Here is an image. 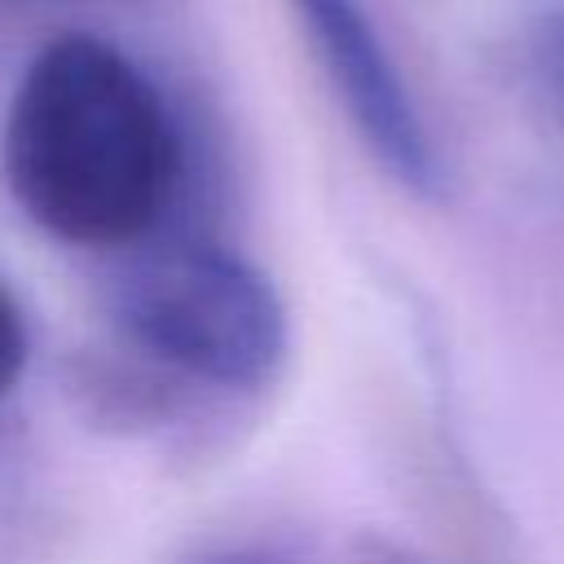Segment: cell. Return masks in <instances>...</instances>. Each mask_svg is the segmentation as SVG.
Returning a JSON list of instances; mask_svg holds the SVG:
<instances>
[{
	"label": "cell",
	"mask_w": 564,
	"mask_h": 564,
	"mask_svg": "<svg viewBox=\"0 0 564 564\" xmlns=\"http://www.w3.org/2000/svg\"><path fill=\"white\" fill-rule=\"evenodd\" d=\"M0 163L13 203L48 238L110 251L163 220L181 145L145 70L115 44L70 31L18 79Z\"/></svg>",
	"instance_id": "1"
},
{
	"label": "cell",
	"mask_w": 564,
	"mask_h": 564,
	"mask_svg": "<svg viewBox=\"0 0 564 564\" xmlns=\"http://www.w3.org/2000/svg\"><path fill=\"white\" fill-rule=\"evenodd\" d=\"M110 322L137 357L207 388H264L286 357V308L273 282L220 247L132 264L110 286Z\"/></svg>",
	"instance_id": "2"
},
{
	"label": "cell",
	"mask_w": 564,
	"mask_h": 564,
	"mask_svg": "<svg viewBox=\"0 0 564 564\" xmlns=\"http://www.w3.org/2000/svg\"><path fill=\"white\" fill-rule=\"evenodd\" d=\"M291 9L375 163L397 185L432 194L441 181L436 150L361 0H291Z\"/></svg>",
	"instance_id": "3"
},
{
	"label": "cell",
	"mask_w": 564,
	"mask_h": 564,
	"mask_svg": "<svg viewBox=\"0 0 564 564\" xmlns=\"http://www.w3.org/2000/svg\"><path fill=\"white\" fill-rule=\"evenodd\" d=\"M533 70H538V84L555 110V119L564 123V9L546 13L538 22V35H533Z\"/></svg>",
	"instance_id": "4"
},
{
	"label": "cell",
	"mask_w": 564,
	"mask_h": 564,
	"mask_svg": "<svg viewBox=\"0 0 564 564\" xmlns=\"http://www.w3.org/2000/svg\"><path fill=\"white\" fill-rule=\"evenodd\" d=\"M22 361H26V326H22V313L9 300V291L0 286V397L18 383Z\"/></svg>",
	"instance_id": "5"
},
{
	"label": "cell",
	"mask_w": 564,
	"mask_h": 564,
	"mask_svg": "<svg viewBox=\"0 0 564 564\" xmlns=\"http://www.w3.org/2000/svg\"><path fill=\"white\" fill-rule=\"evenodd\" d=\"M189 564H282V560L269 551H256V546H220V551H207Z\"/></svg>",
	"instance_id": "6"
}]
</instances>
